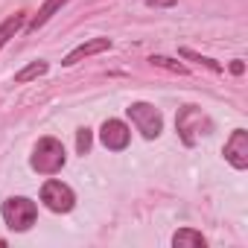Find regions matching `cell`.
I'll list each match as a JSON object with an SVG mask.
<instances>
[{
	"instance_id": "cell-1",
	"label": "cell",
	"mask_w": 248,
	"mask_h": 248,
	"mask_svg": "<svg viewBox=\"0 0 248 248\" xmlns=\"http://www.w3.org/2000/svg\"><path fill=\"white\" fill-rule=\"evenodd\" d=\"M67 164V155H64V146L62 140L56 138H41L32 149V158H30V167L38 172V175H56L62 172Z\"/></svg>"
},
{
	"instance_id": "cell-2",
	"label": "cell",
	"mask_w": 248,
	"mask_h": 248,
	"mask_svg": "<svg viewBox=\"0 0 248 248\" xmlns=\"http://www.w3.org/2000/svg\"><path fill=\"white\" fill-rule=\"evenodd\" d=\"M0 213H3V222H6L9 231L24 233V231H30V228L35 225V219H38V204H35L32 199H27V196H12V199L3 202Z\"/></svg>"
},
{
	"instance_id": "cell-3",
	"label": "cell",
	"mask_w": 248,
	"mask_h": 248,
	"mask_svg": "<svg viewBox=\"0 0 248 248\" xmlns=\"http://www.w3.org/2000/svg\"><path fill=\"white\" fill-rule=\"evenodd\" d=\"M175 129H178V138L184 140V146H193L199 135H210L213 123L202 114V108L196 105H184L175 117Z\"/></svg>"
},
{
	"instance_id": "cell-4",
	"label": "cell",
	"mask_w": 248,
	"mask_h": 248,
	"mask_svg": "<svg viewBox=\"0 0 248 248\" xmlns=\"http://www.w3.org/2000/svg\"><path fill=\"white\" fill-rule=\"evenodd\" d=\"M126 114H129V120H132V126H135L146 140L161 138V132H164V117H161V111H158L155 105H149V102H132V105L126 108Z\"/></svg>"
},
{
	"instance_id": "cell-5",
	"label": "cell",
	"mask_w": 248,
	"mask_h": 248,
	"mask_svg": "<svg viewBox=\"0 0 248 248\" xmlns=\"http://www.w3.org/2000/svg\"><path fill=\"white\" fill-rule=\"evenodd\" d=\"M41 202H44L53 213H70L73 204H76V196H73V190H70L64 181L50 178V181L41 184Z\"/></svg>"
},
{
	"instance_id": "cell-6",
	"label": "cell",
	"mask_w": 248,
	"mask_h": 248,
	"mask_svg": "<svg viewBox=\"0 0 248 248\" xmlns=\"http://www.w3.org/2000/svg\"><path fill=\"white\" fill-rule=\"evenodd\" d=\"M99 140L108 152H123L132 143V132L123 120H105L102 129H99Z\"/></svg>"
},
{
	"instance_id": "cell-7",
	"label": "cell",
	"mask_w": 248,
	"mask_h": 248,
	"mask_svg": "<svg viewBox=\"0 0 248 248\" xmlns=\"http://www.w3.org/2000/svg\"><path fill=\"white\" fill-rule=\"evenodd\" d=\"M225 161L233 170H248V132L245 129H233L231 138L225 140Z\"/></svg>"
},
{
	"instance_id": "cell-8",
	"label": "cell",
	"mask_w": 248,
	"mask_h": 248,
	"mask_svg": "<svg viewBox=\"0 0 248 248\" xmlns=\"http://www.w3.org/2000/svg\"><path fill=\"white\" fill-rule=\"evenodd\" d=\"M105 50H111V38H91V41L79 44L76 50H70L62 64H64V67H73L76 62H82V59H88V56H96V53H105Z\"/></svg>"
},
{
	"instance_id": "cell-9",
	"label": "cell",
	"mask_w": 248,
	"mask_h": 248,
	"mask_svg": "<svg viewBox=\"0 0 248 248\" xmlns=\"http://www.w3.org/2000/svg\"><path fill=\"white\" fill-rule=\"evenodd\" d=\"M172 245H175V248H204L207 239H204L202 231H196V228H181V231L172 233Z\"/></svg>"
},
{
	"instance_id": "cell-10",
	"label": "cell",
	"mask_w": 248,
	"mask_h": 248,
	"mask_svg": "<svg viewBox=\"0 0 248 248\" xmlns=\"http://www.w3.org/2000/svg\"><path fill=\"white\" fill-rule=\"evenodd\" d=\"M27 24V12H18V15H9L3 24H0V50H3L18 32H21V27Z\"/></svg>"
},
{
	"instance_id": "cell-11",
	"label": "cell",
	"mask_w": 248,
	"mask_h": 248,
	"mask_svg": "<svg viewBox=\"0 0 248 248\" xmlns=\"http://www.w3.org/2000/svg\"><path fill=\"white\" fill-rule=\"evenodd\" d=\"M64 3H70V0H44V6L38 9V15H35V18H30L27 30H30V32H35L38 27H44V24H47V21H50V18H53V15L59 12V9H62Z\"/></svg>"
},
{
	"instance_id": "cell-12",
	"label": "cell",
	"mask_w": 248,
	"mask_h": 248,
	"mask_svg": "<svg viewBox=\"0 0 248 248\" xmlns=\"http://www.w3.org/2000/svg\"><path fill=\"white\" fill-rule=\"evenodd\" d=\"M47 70H50V64L38 59V62H32V64H27L24 70H18V73H15V82H18V85H27V82H32V79L44 76Z\"/></svg>"
},
{
	"instance_id": "cell-13",
	"label": "cell",
	"mask_w": 248,
	"mask_h": 248,
	"mask_svg": "<svg viewBox=\"0 0 248 248\" xmlns=\"http://www.w3.org/2000/svg\"><path fill=\"white\" fill-rule=\"evenodd\" d=\"M178 56H181V59L196 62V64H202V67H207V70H213V73H222V64H219V62H213V59H207V56H199V53H196V50H190V47H181V50H178Z\"/></svg>"
},
{
	"instance_id": "cell-14",
	"label": "cell",
	"mask_w": 248,
	"mask_h": 248,
	"mask_svg": "<svg viewBox=\"0 0 248 248\" xmlns=\"http://www.w3.org/2000/svg\"><path fill=\"white\" fill-rule=\"evenodd\" d=\"M155 67H164V70H170V73H178V76H187V67L181 64V62H175V59H167V56H152L149 59Z\"/></svg>"
},
{
	"instance_id": "cell-15",
	"label": "cell",
	"mask_w": 248,
	"mask_h": 248,
	"mask_svg": "<svg viewBox=\"0 0 248 248\" xmlns=\"http://www.w3.org/2000/svg\"><path fill=\"white\" fill-rule=\"evenodd\" d=\"M91 143H93V132L91 129H79L76 132V152L79 155H88L91 152Z\"/></svg>"
},
{
	"instance_id": "cell-16",
	"label": "cell",
	"mask_w": 248,
	"mask_h": 248,
	"mask_svg": "<svg viewBox=\"0 0 248 248\" xmlns=\"http://www.w3.org/2000/svg\"><path fill=\"white\" fill-rule=\"evenodd\" d=\"M178 0H146V6L149 9H170V6H175Z\"/></svg>"
},
{
	"instance_id": "cell-17",
	"label": "cell",
	"mask_w": 248,
	"mask_h": 248,
	"mask_svg": "<svg viewBox=\"0 0 248 248\" xmlns=\"http://www.w3.org/2000/svg\"><path fill=\"white\" fill-rule=\"evenodd\" d=\"M228 70H231V73H233V76H242V73H245V64H242V62H239V59H233V62H231V64H228Z\"/></svg>"
}]
</instances>
